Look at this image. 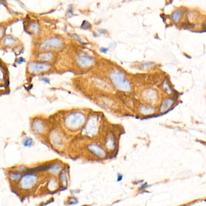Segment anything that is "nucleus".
<instances>
[{"mask_svg": "<svg viewBox=\"0 0 206 206\" xmlns=\"http://www.w3.org/2000/svg\"><path fill=\"white\" fill-rule=\"evenodd\" d=\"M109 79L113 85L118 90L124 92L132 90V85L127 78L122 72L115 70L109 74Z\"/></svg>", "mask_w": 206, "mask_h": 206, "instance_id": "obj_1", "label": "nucleus"}, {"mask_svg": "<svg viewBox=\"0 0 206 206\" xmlns=\"http://www.w3.org/2000/svg\"><path fill=\"white\" fill-rule=\"evenodd\" d=\"M86 116L84 113L80 111L72 112L68 114L65 119V125L71 130H77L84 125Z\"/></svg>", "mask_w": 206, "mask_h": 206, "instance_id": "obj_2", "label": "nucleus"}, {"mask_svg": "<svg viewBox=\"0 0 206 206\" xmlns=\"http://www.w3.org/2000/svg\"><path fill=\"white\" fill-rule=\"evenodd\" d=\"M99 129V121L97 116H92L86 122L84 126L83 132L86 135L89 136H93L98 133Z\"/></svg>", "mask_w": 206, "mask_h": 206, "instance_id": "obj_3", "label": "nucleus"}, {"mask_svg": "<svg viewBox=\"0 0 206 206\" xmlns=\"http://www.w3.org/2000/svg\"><path fill=\"white\" fill-rule=\"evenodd\" d=\"M63 45V40L61 38L54 37L44 41L40 45L41 49L49 50V49H58L62 47Z\"/></svg>", "mask_w": 206, "mask_h": 206, "instance_id": "obj_4", "label": "nucleus"}, {"mask_svg": "<svg viewBox=\"0 0 206 206\" xmlns=\"http://www.w3.org/2000/svg\"><path fill=\"white\" fill-rule=\"evenodd\" d=\"M95 63V59L83 52L79 54L77 58V64L81 68H87L93 66Z\"/></svg>", "mask_w": 206, "mask_h": 206, "instance_id": "obj_5", "label": "nucleus"}, {"mask_svg": "<svg viewBox=\"0 0 206 206\" xmlns=\"http://www.w3.org/2000/svg\"><path fill=\"white\" fill-rule=\"evenodd\" d=\"M50 64L45 62H31L28 66V70L33 74H39L48 71L51 68Z\"/></svg>", "mask_w": 206, "mask_h": 206, "instance_id": "obj_6", "label": "nucleus"}, {"mask_svg": "<svg viewBox=\"0 0 206 206\" xmlns=\"http://www.w3.org/2000/svg\"><path fill=\"white\" fill-rule=\"evenodd\" d=\"M37 181V175L33 173H25L21 179L20 184L24 189H30L36 184Z\"/></svg>", "mask_w": 206, "mask_h": 206, "instance_id": "obj_7", "label": "nucleus"}, {"mask_svg": "<svg viewBox=\"0 0 206 206\" xmlns=\"http://www.w3.org/2000/svg\"><path fill=\"white\" fill-rule=\"evenodd\" d=\"M87 149L90 153L99 158H104L106 157L107 153L102 146L96 143H90L87 146Z\"/></svg>", "mask_w": 206, "mask_h": 206, "instance_id": "obj_8", "label": "nucleus"}, {"mask_svg": "<svg viewBox=\"0 0 206 206\" xmlns=\"http://www.w3.org/2000/svg\"><path fill=\"white\" fill-rule=\"evenodd\" d=\"M142 97L146 101L154 103V102L157 101V94L154 89H147L142 92Z\"/></svg>", "mask_w": 206, "mask_h": 206, "instance_id": "obj_9", "label": "nucleus"}, {"mask_svg": "<svg viewBox=\"0 0 206 206\" xmlns=\"http://www.w3.org/2000/svg\"><path fill=\"white\" fill-rule=\"evenodd\" d=\"M185 10H186L183 9V8H180V9H176L172 13L171 15V20L174 22V24H178L181 22L183 15H184Z\"/></svg>", "mask_w": 206, "mask_h": 206, "instance_id": "obj_10", "label": "nucleus"}, {"mask_svg": "<svg viewBox=\"0 0 206 206\" xmlns=\"http://www.w3.org/2000/svg\"><path fill=\"white\" fill-rule=\"evenodd\" d=\"M54 59V54L52 52L49 51L43 52L42 53L39 54V55H38V60H39L41 62H45V63L51 62Z\"/></svg>", "mask_w": 206, "mask_h": 206, "instance_id": "obj_11", "label": "nucleus"}, {"mask_svg": "<svg viewBox=\"0 0 206 206\" xmlns=\"http://www.w3.org/2000/svg\"><path fill=\"white\" fill-rule=\"evenodd\" d=\"M174 103V100L171 98H166L164 99L160 106V111L163 113L164 111H167V110L171 107Z\"/></svg>", "mask_w": 206, "mask_h": 206, "instance_id": "obj_12", "label": "nucleus"}, {"mask_svg": "<svg viewBox=\"0 0 206 206\" xmlns=\"http://www.w3.org/2000/svg\"><path fill=\"white\" fill-rule=\"evenodd\" d=\"M116 146V140L115 137L113 135H109L107 137L106 141H105V147L108 151H111L115 149Z\"/></svg>", "mask_w": 206, "mask_h": 206, "instance_id": "obj_13", "label": "nucleus"}, {"mask_svg": "<svg viewBox=\"0 0 206 206\" xmlns=\"http://www.w3.org/2000/svg\"><path fill=\"white\" fill-rule=\"evenodd\" d=\"M139 111L144 115H149L156 111V108L148 104H142L139 107Z\"/></svg>", "mask_w": 206, "mask_h": 206, "instance_id": "obj_14", "label": "nucleus"}, {"mask_svg": "<svg viewBox=\"0 0 206 206\" xmlns=\"http://www.w3.org/2000/svg\"><path fill=\"white\" fill-rule=\"evenodd\" d=\"M63 170V165L60 163H55L51 164L48 169V171L55 175L59 174Z\"/></svg>", "mask_w": 206, "mask_h": 206, "instance_id": "obj_15", "label": "nucleus"}, {"mask_svg": "<svg viewBox=\"0 0 206 206\" xmlns=\"http://www.w3.org/2000/svg\"><path fill=\"white\" fill-rule=\"evenodd\" d=\"M59 180L60 181V184L63 188H65L68 184V172L66 170H63L59 174Z\"/></svg>", "mask_w": 206, "mask_h": 206, "instance_id": "obj_16", "label": "nucleus"}, {"mask_svg": "<svg viewBox=\"0 0 206 206\" xmlns=\"http://www.w3.org/2000/svg\"><path fill=\"white\" fill-rule=\"evenodd\" d=\"M33 128L34 129V130L37 133H44L45 130V127L44 124L39 121H35L34 124H33Z\"/></svg>", "mask_w": 206, "mask_h": 206, "instance_id": "obj_17", "label": "nucleus"}, {"mask_svg": "<svg viewBox=\"0 0 206 206\" xmlns=\"http://www.w3.org/2000/svg\"><path fill=\"white\" fill-rule=\"evenodd\" d=\"M21 177V174L20 172H11L9 173V178L12 180H17Z\"/></svg>", "mask_w": 206, "mask_h": 206, "instance_id": "obj_18", "label": "nucleus"}, {"mask_svg": "<svg viewBox=\"0 0 206 206\" xmlns=\"http://www.w3.org/2000/svg\"><path fill=\"white\" fill-rule=\"evenodd\" d=\"M80 28L83 30H90L92 28V25L87 21H84L81 24Z\"/></svg>", "mask_w": 206, "mask_h": 206, "instance_id": "obj_19", "label": "nucleus"}, {"mask_svg": "<svg viewBox=\"0 0 206 206\" xmlns=\"http://www.w3.org/2000/svg\"><path fill=\"white\" fill-rule=\"evenodd\" d=\"M73 16H74V14H73V7L72 5H70L66 11V16L68 17V18H70V17H72Z\"/></svg>", "mask_w": 206, "mask_h": 206, "instance_id": "obj_20", "label": "nucleus"}, {"mask_svg": "<svg viewBox=\"0 0 206 206\" xmlns=\"http://www.w3.org/2000/svg\"><path fill=\"white\" fill-rule=\"evenodd\" d=\"M163 89L164 91H165L166 93H169L172 91L171 87L170 85H169L167 81H164L163 83Z\"/></svg>", "mask_w": 206, "mask_h": 206, "instance_id": "obj_21", "label": "nucleus"}, {"mask_svg": "<svg viewBox=\"0 0 206 206\" xmlns=\"http://www.w3.org/2000/svg\"><path fill=\"white\" fill-rule=\"evenodd\" d=\"M78 199L76 198L75 197H73V196H72V197H70L68 198V204L69 205H76L78 203Z\"/></svg>", "mask_w": 206, "mask_h": 206, "instance_id": "obj_22", "label": "nucleus"}, {"mask_svg": "<svg viewBox=\"0 0 206 206\" xmlns=\"http://www.w3.org/2000/svg\"><path fill=\"white\" fill-rule=\"evenodd\" d=\"M33 143V140L31 139V138H27L25 139L24 141L23 144L24 145V146H27V147H30L31 146Z\"/></svg>", "mask_w": 206, "mask_h": 206, "instance_id": "obj_23", "label": "nucleus"}, {"mask_svg": "<svg viewBox=\"0 0 206 206\" xmlns=\"http://www.w3.org/2000/svg\"><path fill=\"white\" fill-rule=\"evenodd\" d=\"M53 136H54L55 137H54V143H55L56 145H60V143H62V139L61 138H60V136H59V135L58 134H55Z\"/></svg>", "mask_w": 206, "mask_h": 206, "instance_id": "obj_24", "label": "nucleus"}, {"mask_svg": "<svg viewBox=\"0 0 206 206\" xmlns=\"http://www.w3.org/2000/svg\"><path fill=\"white\" fill-rule=\"evenodd\" d=\"M15 42V40L13 39H12V38H7V39L5 40V44L7 45H9L12 44L13 43Z\"/></svg>", "mask_w": 206, "mask_h": 206, "instance_id": "obj_25", "label": "nucleus"}, {"mask_svg": "<svg viewBox=\"0 0 206 206\" xmlns=\"http://www.w3.org/2000/svg\"><path fill=\"white\" fill-rule=\"evenodd\" d=\"M153 65H154V63H151V62H147V63L142 64V66H143V68L144 69H148L152 67Z\"/></svg>", "mask_w": 206, "mask_h": 206, "instance_id": "obj_26", "label": "nucleus"}, {"mask_svg": "<svg viewBox=\"0 0 206 206\" xmlns=\"http://www.w3.org/2000/svg\"><path fill=\"white\" fill-rule=\"evenodd\" d=\"M148 188V183H143L141 185V186H140V188H139V191H143L145 190L146 189H147Z\"/></svg>", "mask_w": 206, "mask_h": 206, "instance_id": "obj_27", "label": "nucleus"}, {"mask_svg": "<svg viewBox=\"0 0 206 206\" xmlns=\"http://www.w3.org/2000/svg\"><path fill=\"white\" fill-rule=\"evenodd\" d=\"M72 36H73V37H74V39H76L77 40V41H78V42H83L82 39H81V38L79 36H78L77 34H72Z\"/></svg>", "mask_w": 206, "mask_h": 206, "instance_id": "obj_28", "label": "nucleus"}, {"mask_svg": "<svg viewBox=\"0 0 206 206\" xmlns=\"http://www.w3.org/2000/svg\"><path fill=\"white\" fill-rule=\"evenodd\" d=\"M98 32L99 33V34H106L108 31L107 30L105 29H100L98 30Z\"/></svg>", "mask_w": 206, "mask_h": 206, "instance_id": "obj_29", "label": "nucleus"}, {"mask_svg": "<svg viewBox=\"0 0 206 206\" xmlns=\"http://www.w3.org/2000/svg\"><path fill=\"white\" fill-rule=\"evenodd\" d=\"M100 51L101 52H103V53H107L108 51V49L106 48L102 47L100 49Z\"/></svg>", "mask_w": 206, "mask_h": 206, "instance_id": "obj_30", "label": "nucleus"}, {"mask_svg": "<svg viewBox=\"0 0 206 206\" xmlns=\"http://www.w3.org/2000/svg\"><path fill=\"white\" fill-rule=\"evenodd\" d=\"M123 179V175L121 174H118V177H117V181L118 182H120Z\"/></svg>", "mask_w": 206, "mask_h": 206, "instance_id": "obj_31", "label": "nucleus"}, {"mask_svg": "<svg viewBox=\"0 0 206 206\" xmlns=\"http://www.w3.org/2000/svg\"><path fill=\"white\" fill-rule=\"evenodd\" d=\"M202 26H203V28L204 29V32H206V19H205L204 21L203 22V24H202Z\"/></svg>", "mask_w": 206, "mask_h": 206, "instance_id": "obj_32", "label": "nucleus"}, {"mask_svg": "<svg viewBox=\"0 0 206 206\" xmlns=\"http://www.w3.org/2000/svg\"><path fill=\"white\" fill-rule=\"evenodd\" d=\"M3 77H4V76H3V72L1 71V69H0V79L2 80L3 79Z\"/></svg>", "mask_w": 206, "mask_h": 206, "instance_id": "obj_33", "label": "nucleus"}, {"mask_svg": "<svg viewBox=\"0 0 206 206\" xmlns=\"http://www.w3.org/2000/svg\"><path fill=\"white\" fill-rule=\"evenodd\" d=\"M82 206H90V205H82Z\"/></svg>", "mask_w": 206, "mask_h": 206, "instance_id": "obj_34", "label": "nucleus"}]
</instances>
